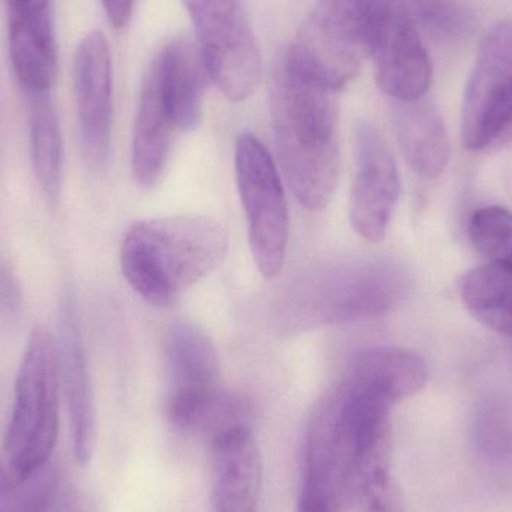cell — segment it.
Returning <instances> with one entry per match:
<instances>
[{
  "label": "cell",
  "instance_id": "ffe728a7",
  "mask_svg": "<svg viewBox=\"0 0 512 512\" xmlns=\"http://www.w3.org/2000/svg\"><path fill=\"white\" fill-rule=\"evenodd\" d=\"M167 363L173 390L218 384L219 355L206 331L176 322L167 337Z\"/></svg>",
  "mask_w": 512,
  "mask_h": 512
},
{
  "label": "cell",
  "instance_id": "e0dca14e",
  "mask_svg": "<svg viewBox=\"0 0 512 512\" xmlns=\"http://www.w3.org/2000/svg\"><path fill=\"white\" fill-rule=\"evenodd\" d=\"M168 417L179 429L210 436L213 441L224 433L251 427L254 409L246 397L213 384L171 391Z\"/></svg>",
  "mask_w": 512,
  "mask_h": 512
},
{
  "label": "cell",
  "instance_id": "83f0119b",
  "mask_svg": "<svg viewBox=\"0 0 512 512\" xmlns=\"http://www.w3.org/2000/svg\"><path fill=\"white\" fill-rule=\"evenodd\" d=\"M20 289L9 273L8 268L0 262V312L14 313L20 307Z\"/></svg>",
  "mask_w": 512,
  "mask_h": 512
},
{
  "label": "cell",
  "instance_id": "277c9868",
  "mask_svg": "<svg viewBox=\"0 0 512 512\" xmlns=\"http://www.w3.org/2000/svg\"><path fill=\"white\" fill-rule=\"evenodd\" d=\"M59 390L56 336L48 328L35 327L18 369L0 457L12 484L24 483L50 463L59 435Z\"/></svg>",
  "mask_w": 512,
  "mask_h": 512
},
{
  "label": "cell",
  "instance_id": "603a6c76",
  "mask_svg": "<svg viewBox=\"0 0 512 512\" xmlns=\"http://www.w3.org/2000/svg\"><path fill=\"white\" fill-rule=\"evenodd\" d=\"M472 245L487 264L512 273V212L490 206L477 210L469 222Z\"/></svg>",
  "mask_w": 512,
  "mask_h": 512
},
{
  "label": "cell",
  "instance_id": "2e32d148",
  "mask_svg": "<svg viewBox=\"0 0 512 512\" xmlns=\"http://www.w3.org/2000/svg\"><path fill=\"white\" fill-rule=\"evenodd\" d=\"M176 131L152 65L141 87L132 140V173L144 188H152L161 179Z\"/></svg>",
  "mask_w": 512,
  "mask_h": 512
},
{
  "label": "cell",
  "instance_id": "3957f363",
  "mask_svg": "<svg viewBox=\"0 0 512 512\" xmlns=\"http://www.w3.org/2000/svg\"><path fill=\"white\" fill-rule=\"evenodd\" d=\"M228 251V233L203 215L146 219L123 237L120 265L135 292L155 306H170L212 273Z\"/></svg>",
  "mask_w": 512,
  "mask_h": 512
},
{
  "label": "cell",
  "instance_id": "7a4b0ae2",
  "mask_svg": "<svg viewBox=\"0 0 512 512\" xmlns=\"http://www.w3.org/2000/svg\"><path fill=\"white\" fill-rule=\"evenodd\" d=\"M405 267L379 256H346L306 268L283 289L276 321L286 333L381 318L411 294Z\"/></svg>",
  "mask_w": 512,
  "mask_h": 512
},
{
  "label": "cell",
  "instance_id": "5b68a950",
  "mask_svg": "<svg viewBox=\"0 0 512 512\" xmlns=\"http://www.w3.org/2000/svg\"><path fill=\"white\" fill-rule=\"evenodd\" d=\"M394 2L321 0L285 56L298 71L337 93L372 57L379 24Z\"/></svg>",
  "mask_w": 512,
  "mask_h": 512
},
{
  "label": "cell",
  "instance_id": "4316f807",
  "mask_svg": "<svg viewBox=\"0 0 512 512\" xmlns=\"http://www.w3.org/2000/svg\"><path fill=\"white\" fill-rule=\"evenodd\" d=\"M340 505L328 490L310 480H304L298 512H339Z\"/></svg>",
  "mask_w": 512,
  "mask_h": 512
},
{
  "label": "cell",
  "instance_id": "44dd1931",
  "mask_svg": "<svg viewBox=\"0 0 512 512\" xmlns=\"http://www.w3.org/2000/svg\"><path fill=\"white\" fill-rule=\"evenodd\" d=\"M466 309L486 327L512 337V273L484 265L469 271L460 288Z\"/></svg>",
  "mask_w": 512,
  "mask_h": 512
},
{
  "label": "cell",
  "instance_id": "5bb4252c",
  "mask_svg": "<svg viewBox=\"0 0 512 512\" xmlns=\"http://www.w3.org/2000/svg\"><path fill=\"white\" fill-rule=\"evenodd\" d=\"M159 89L179 131H194L203 119L207 72L197 42L180 36L153 60Z\"/></svg>",
  "mask_w": 512,
  "mask_h": 512
},
{
  "label": "cell",
  "instance_id": "ba28073f",
  "mask_svg": "<svg viewBox=\"0 0 512 512\" xmlns=\"http://www.w3.org/2000/svg\"><path fill=\"white\" fill-rule=\"evenodd\" d=\"M512 99V23L502 21L484 36L466 86L463 144L471 150L498 146Z\"/></svg>",
  "mask_w": 512,
  "mask_h": 512
},
{
  "label": "cell",
  "instance_id": "7c38bea8",
  "mask_svg": "<svg viewBox=\"0 0 512 512\" xmlns=\"http://www.w3.org/2000/svg\"><path fill=\"white\" fill-rule=\"evenodd\" d=\"M59 378L71 424L72 447L80 465L92 459L96 438L95 399L78 321L77 301L66 291L59 307Z\"/></svg>",
  "mask_w": 512,
  "mask_h": 512
},
{
  "label": "cell",
  "instance_id": "8fae6325",
  "mask_svg": "<svg viewBox=\"0 0 512 512\" xmlns=\"http://www.w3.org/2000/svg\"><path fill=\"white\" fill-rule=\"evenodd\" d=\"M74 89L84 158L102 168L110 155L113 128V68L104 33L92 32L78 45Z\"/></svg>",
  "mask_w": 512,
  "mask_h": 512
},
{
  "label": "cell",
  "instance_id": "484cf974",
  "mask_svg": "<svg viewBox=\"0 0 512 512\" xmlns=\"http://www.w3.org/2000/svg\"><path fill=\"white\" fill-rule=\"evenodd\" d=\"M57 499L56 484L44 475H36L12 487L0 512H54Z\"/></svg>",
  "mask_w": 512,
  "mask_h": 512
},
{
  "label": "cell",
  "instance_id": "d4e9b609",
  "mask_svg": "<svg viewBox=\"0 0 512 512\" xmlns=\"http://www.w3.org/2000/svg\"><path fill=\"white\" fill-rule=\"evenodd\" d=\"M351 499L360 512H405L402 492L391 471L361 481L352 492Z\"/></svg>",
  "mask_w": 512,
  "mask_h": 512
},
{
  "label": "cell",
  "instance_id": "9a60e30c",
  "mask_svg": "<svg viewBox=\"0 0 512 512\" xmlns=\"http://www.w3.org/2000/svg\"><path fill=\"white\" fill-rule=\"evenodd\" d=\"M427 378L429 370L420 355L408 349L378 346L355 352L342 381L396 405L420 393Z\"/></svg>",
  "mask_w": 512,
  "mask_h": 512
},
{
  "label": "cell",
  "instance_id": "ac0fdd59",
  "mask_svg": "<svg viewBox=\"0 0 512 512\" xmlns=\"http://www.w3.org/2000/svg\"><path fill=\"white\" fill-rule=\"evenodd\" d=\"M394 128L400 149L415 173L438 177L450 161V143L444 119L435 105L418 99L396 102Z\"/></svg>",
  "mask_w": 512,
  "mask_h": 512
},
{
  "label": "cell",
  "instance_id": "30bf717a",
  "mask_svg": "<svg viewBox=\"0 0 512 512\" xmlns=\"http://www.w3.org/2000/svg\"><path fill=\"white\" fill-rule=\"evenodd\" d=\"M379 89L396 102L423 99L432 84V62L408 6L396 0L385 12L372 51Z\"/></svg>",
  "mask_w": 512,
  "mask_h": 512
},
{
  "label": "cell",
  "instance_id": "d6986e66",
  "mask_svg": "<svg viewBox=\"0 0 512 512\" xmlns=\"http://www.w3.org/2000/svg\"><path fill=\"white\" fill-rule=\"evenodd\" d=\"M29 98L30 158L42 194L50 204L60 198L63 180V144L56 108L50 92Z\"/></svg>",
  "mask_w": 512,
  "mask_h": 512
},
{
  "label": "cell",
  "instance_id": "6da1fadb",
  "mask_svg": "<svg viewBox=\"0 0 512 512\" xmlns=\"http://www.w3.org/2000/svg\"><path fill=\"white\" fill-rule=\"evenodd\" d=\"M271 117L280 167L307 210H322L336 191L340 155L336 92L298 71L285 53L271 84Z\"/></svg>",
  "mask_w": 512,
  "mask_h": 512
},
{
  "label": "cell",
  "instance_id": "4fadbf2b",
  "mask_svg": "<svg viewBox=\"0 0 512 512\" xmlns=\"http://www.w3.org/2000/svg\"><path fill=\"white\" fill-rule=\"evenodd\" d=\"M213 512H255L262 484V459L252 427L212 441Z\"/></svg>",
  "mask_w": 512,
  "mask_h": 512
},
{
  "label": "cell",
  "instance_id": "9c48e42d",
  "mask_svg": "<svg viewBox=\"0 0 512 512\" xmlns=\"http://www.w3.org/2000/svg\"><path fill=\"white\" fill-rule=\"evenodd\" d=\"M400 197V176L390 147L369 122L355 129V177L351 222L369 242H381Z\"/></svg>",
  "mask_w": 512,
  "mask_h": 512
},
{
  "label": "cell",
  "instance_id": "52a82bcc",
  "mask_svg": "<svg viewBox=\"0 0 512 512\" xmlns=\"http://www.w3.org/2000/svg\"><path fill=\"white\" fill-rule=\"evenodd\" d=\"M195 27L210 80L230 101L248 99L261 81L262 60L240 0H182Z\"/></svg>",
  "mask_w": 512,
  "mask_h": 512
},
{
  "label": "cell",
  "instance_id": "8992f818",
  "mask_svg": "<svg viewBox=\"0 0 512 512\" xmlns=\"http://www.w3.org/2000/svg\"><path fill=\"white\" fill-rule=\"evenodd\" d=\"M236 177L256 267L265 279H274L282 271L288 251V203L276 164L251 132L237 138Z\"/></svg>",
  "mask_w": 512,
  "mask_h": 512
},
{
  "label": "cell",
  "instance_id": "7402d4cb",
  "mask_svg": "<svg viewBox=\"0 0 512 512\" xmlns=\"http://www.w3.org/2000/svg\"><path fill=\"white\" fill-rule=\"evenodd\" d=\"M472 444L487 462H512V405L501 397H489L478 405L472 420Z\"/></svg>",
  "mask_w": 512,
  "mask_h": 512
},
{
  "label": "cell",
  "instance_id": "cb8c5ba5",
  "mask_svg": "<svg viewBox=\"0 0 512 512\" xmlns=\"http://www.w3.org/2000/svg\"><path fill=\"white\" fill-rule=\"evenodd\" d=\"M408 11L418 30L438 42H457L469 35L472 17L457 0H409Z\"/></svg>",
  "mask_w": 512,
  "mask_h": 512
},
{
  "label": "cell",
  "instance_id": "f546056e",
  "mask_svg": "<svg viewBox=\"0 0 512 512\" xmlns=\"http://www.w3.org/2000/svg\"><path fill=\"white\" fill-rule=\"evenodd\" d=\"M510 140H512V99L510 107H508L507 116H505L504 125H502L499 144L507 143Z\"/></svg>",
  "mask_w": 512,
  "mask_h": 512
},
{
  "label": "cell",
  "instance_id": "f1b7e54d",
  "mask_svg": "<svg viewBox=\"0 0 512 512\" xmlns=\"http://www.w3.org/2000/svg\"><path fill=\"white\" fill-rule=\"evenodd\" d=\"M108 20L117 29H122L131 20L135 0H101Z\"/></svg>",
  "mask_w": 512,
  "mask_h": 512
}]
</instances>
